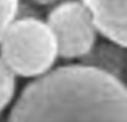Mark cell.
<instances>
[{"instance_id":"cell-5","label":"cell","mask_w":127,"mask_h":122,"mask_svg":"<svg viewBox=\"0 0 127 122\" xmlns=\"http://www.w3.org/2000/svg\"><path fill=\"white\" fill-rule=\"evenodd\" d=\"M16 91V75L0 57V112L11 104Z\"/></svg>"},{"instance_id":"cell-4","label":"cell","mask_w":127,"mask_h":122,"mask_svg":"<svg viewBox=\"0 0 127 122\" xmlns=\"http://www.w3.org/2000/svg\"><path fill=\"white\" fill-rule=\"evenodd\" d=\"M90 11L98 34L127 47V0H80Z\"/></svg>"},{"instance_id":"cell-3","label":"cell","mask_w":127,"mask_h":122,"mask_svg":"<svg viewBox=\"0 0 127 122\" xmlns=\"http://www.w3.org/2000/svg\"><path fill=\"white\" fill-rule=\"evenodd\" d=\"M46 23L56 37L57 52L64 60L85 57L96 44L98 30L90 11L80 0H60L47 13Z\"/></svg>"},{"instance_id":"cell-6","label":"cell","mask_w":127,"mask_h":122,"mask_svg":"<svg viewBox=\"0 0 127 122\" xmlns=\"http://www.w3.org/2000/svg\"><path fill=\"white\" fill-rule=\"evenodd\" d=\"M20 0H0V37L13 20L18 16Z\"/></svg>"},{"instance_id":"cell-7","label":"cell","mask_w":127,"mask_h":122,"mask_svg":"<svg viewBox=\"0 0 127 122\" xmlns=\"http://www.w3.org/2000/svg\"><path fill=\"white\" fill-rule=\"evenodd\" d=\"M33 2L36 5H39V7H49V5H56L60 0H33Z\"/></svg>"},{"instance_id":"cell-1","label":"cell","mask_w":127,"mask_h":122,"mask_svg":"<svg viewBox=\"0 0 127 122\" xmlns=\"http://www.w3.org/2000/svg\"><path fill=\"white\" fill-rule=\"evenodd\" d=\"M8 121H127V85L91 63H70L33 78Z\"/></svg>"},{"instance_id":"cell-2","label":"cell","mask_w":127,"mask_h":122,"mask_svg":"<svg viewBox=\"0 0 127 122\" xmlns=\"http://www.w3.org/2000/svg\"><path fill=\"white\" fill-rule=\"evenodd\" d=\"M0 57L16 77L36 78L52 68L59 52L44 20L21 16L13 20L0 37Z\"/></svg>"}]
</instances>
